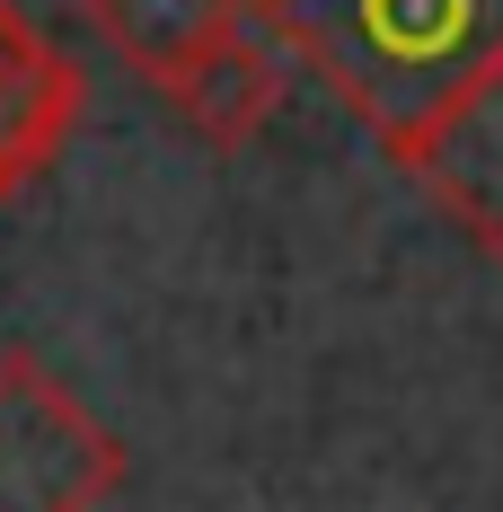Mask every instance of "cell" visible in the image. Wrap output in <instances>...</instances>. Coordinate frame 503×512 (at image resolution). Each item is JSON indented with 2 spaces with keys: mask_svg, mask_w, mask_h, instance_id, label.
Returning a JSON list of instances; mask_svg holds the SVG:
<instances>
[{
  "mask_svg": "<svg viewBox=\"0 0 503 512\" xmlns=\"http://www.w3.org/2000/svg\"><path fill=\"white\" fill-rule=\"evenodd\" d=\"M256 18L380 142L503 62V0H256Z\"/></svg>",
  "mask_w": 503,
  "mask_h": 512,
  "instance_id": "cell-1",
  "label": "cell"
},
{
  "mask_svg": "<svg viewBox=\"0 0 503 512\" xmlns=\"http://www.w3.org/2000/svg\"><path fill=\"white\" fill-rule=\"evenodd\" d=\"M124 486V442L27 345L0 354V512H98Z\"/></svg>",
  "mask_w": 503,
  "mask_h": 512,
  "instance_id": "cell-2",
  "label": "cell"
},
{
  "mask_svg": "<svg viewBox=\"0 0 503 512\" xmlns=\"http://www.w3.org/2000/svg\"><path fill=\"white\" fill-rule=\"evenodd\" d=\"M380 151L433 195V212H442L451 230H468V239L503 265V62L477 71L468 89H451L424 124L389 133Z\"/></svg>",
  "mask_w": 503,
  "mask_h": 512,
  "instance_id": "cell-3",
  "label": "cell"
},
{
  "mask_svg": "<svg viewBox=\"0 0 503 512\" xmlns=\"http://www.w3.org/2000/svg\"><path fill=\"white\" fill-rule=\"evenodd\" d=\"M80 98H89L80 62L53 53L18 18V0H0V204L62 159L71 124H80Z\"/></svg>",
  "mask_w": 503,
  "mask_h": 512,
  "instance_id": "cell-4",
  "label": "cell"
},
{
  "mask_svg": "<svg viewBox=\"0 0 503 512\" xmlns=\"http://www.w3.org/2000/svg\"><path fill=\"white\" fill-rule=\"evenodd\" d=\"M283 36L265 27V18H248V27H230L221 45L203 53L186 80H168V106L186 115V133L195 142H212V151H239L256 124L274 115V98H283Z\"/></svg>",
  "mask_w": 503,
  "mask_h": 512,
  "instance_id": "cell-5",
  "label": "cell"
},
{
  "mask_svg": "<svg viewBox=\"0 0 503 512\" xmlns=\"http://www.w3.org/2000/svg\"><path fill=\"white\" fill-rule=\"evenodd\" d=\"M80 9H89V27H98L151 89L186 80L230 27L256 18V0H80Z\"/></svg>",
  "mask_w": 503,
  "mask_h": 512,
  "instance_id": "cell-6",
  "label": "cell"
}]
</instances>
